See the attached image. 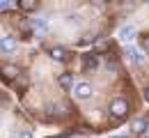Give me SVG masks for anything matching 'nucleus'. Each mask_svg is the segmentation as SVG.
<instances>
[{
  "instance_id": "f257e3e1",
  "label": "nucleus",
  "mask_w": 149,
  "mask_h": 138,
  "mask_svg": "<svg viewBox=\"0 0 149 138\" xmlns=\"http://www.w3.org/2000/svg\"><path fill=\"white\" fill-rule=\"evenodd\" d=\"M126 113H129V104H126V99L117 97V99H112V101H110V115H112V118H124Z\"/></svg>"
},
{
  "instance_id": "f03ea898",
  "label": "nucleus",
  "mask_w": 149,
  "mask_h": 138,
  "mask_svg": "<svg viewBox=\"0 0 149 138\" xmlns=\"http://www.w3.org/2000/svg\"><path fill=\"white\" fill-rule=\"evenodd\" d=\"M92 85L90 83H76L74 85V97L76 99H80V101H85V99H90L92 97Z\"/></svg>"
},
{
  "instance_id": "7ed1b4c3",
  "label": "nucleus",
  "mask_w": 149,
  "mask_h": 138,
  "mask_svg": "<svg viewBox=\"0 0 149 138\" xmlns=\"http://www.w3.org/2000/svg\"><path fill=\"white\" fill-rule=\"evenodd\" d=\"M124 53H126L129 62H133V64H142V62H145V58H142V51H140V48H135V46H131V44H126Z\"/></svg>"
},
{
  "instance_id": "20e7f679",
  "label": "nucleus",
  "mask_w": 149,
  "mask_h": 138,
  "mask_svg": "<svg viewBox=\"0 0 149 138\" xmlns=\"http://www.w3.org/2000/svg\"><path fill=\"white\" fill-rule=\"evenodd\" d=\"M96 55H92V53H87V55H83V74H90V71H94L96 69Z\"/></svg>"
},
{
  "instance_id": "39448f33",
  "label": "nucleus",
  "mask_w": 149,
  "mask_h": 138,
  "mask_svg": "<svg viewBox=\"0 0 149 138\" xmlns=\"http://www.w3.org/2000/svg\"><path fill=\"white\" fill-rule=\"evenodd\" d=\"M0 74L7 81H14L19 76V67H16V64H2V67H0Z\"/></svg>"
},
{
  "instance_id": "423d86ee",
  "label": "nucleus",
  "mask_w": 149,
  "mask_h": 138,
  "mask_svg": "<svg viewBox=\"0 0 149 138\" xmlns=\"http://www.w3.org/2000/svg\"><path fill=\"white\" fill-rule=\"evenodd\" d=\"M0 51H5V53L16 51V39L14 37H0Z\"/></svg>"
},
{
  "instance_id": "0eeeda50",
  "label": "nucleus",
  "mask_w": 149,
  "mask_h": 138,
  "mask_svg": "<svg viewBox=\"0 0 149 138\" xmlns=\"http://www.w3.org/2000/svg\"><path fill=\"white\" fill-rule=\"evenodd\" d=\"M147 120H142V118H138V120H133V124H131V131L133 134H145V129H147Z\"/></svg>"
},
{
  "instance_id": "6e6552de",
  "label": "nucleus",
  "mask_w": 149,
  "mask_h": 138,
  "mask_svg": "<svg viewBox=\"0 0 149 138\" xmlns=\"http://www.w3.org/2000/svg\"><path fill=\"white\" fill-rule=\"evenodd\" d=\"M119 39L124 41V44H131V39H133V25H124L119 30Z\"/></svg>"
},
{
  "instance_id": "1a4fd4ad",
  "label": "nucleus",
  "mask_w": 149,
  "mask_h": 138,
  "mask_svg": "<svg viewBox=\"0 0 149 138\" xmlns=\"http://www.w3.org/2000/svg\"><path fill=\"white\" fill-rule=\"evenodd\" d=\"M57 85H60V88H64V90H67V88H71V85H74V74H60Z\"/></svg>"
},
{
  "instance_id": "9d476101",
  "label": "nucleus",
  "mask_w": 149,
  "mask_h": 138,
  "mask_svg": "<svg viewBox=\"0 0 149 138\" xmlns=\"http://www.w3.org/2000/svg\"><path fill=\"white\" fill-rule=\"evenodd\" d=\"M51 58L57 60V62H62V60L67 58V51H64L62 46H55V48H51Z\"/></svg>"
},
{
  "instance_id": "9b49d317",
  "label": "nucleus",
  "mask_w": 149,
  "mask_h": 138,
  "mask_svg": "<svg viewBox=\"0 0 149 138\" xmlns=\"http://www.w3.org/2000/svg\"><path fill=\"white\" fill-rule=\"evenodd\" d=\"M19 7L23 12H32V9H37V0H19Z\"/></svg>"
},
{
  "instance_id": "f8f14e48",
  "label": "nucleus",
  "mask_w": 149,
  "mask_h": 138,
  "mask_svg": "<svg viewBox=\"0 0 149 138\" xmlns=\"http://www.w3.org/2000/svg\"><path fill=\"white\" fill-rule=\"evenodd\" d=\"M32 30H35V32H44V30H46V21L44 19H32Z\"/></svg>"
},
{
  "instance_id": "ddd939ff",
  "label": "nucleus",
  "mask_w": 149,
  "mask_h": 138,
  "mask_svg": "<svg viewBox=\"0 0 149 138\" xmlns=\"http://www.w3.org/2000/svg\"><path fill=\"white\" fill-rule=\"evenodd\" d=\"M142 46H145V51L149 53V37H145V39H142Z\"/></svg>"
},
{
  "instance_id": "4468645a",
  "label": "nucleus",
  "mask_w": 149,
  "mask_h": 138,
  "mask_svg": "<svg viewBox=\"0 0 149 138\" xmlns=\"http://www.w3.org/2000/svg\"><path fill=\"white\" fill-rule=\"evenodd\" d=\"M19 138H32V134H30V131H23V134H21Z\"/></svg>"
},
{
  "instance_id": "2eb2a0df",
  "label": "nucleus",
  "mask_w": 149,
  "mask_h": 138,
  "mask_svg": "<svg viewBox=\"0 0 149 138\" xmlns=\"http://www.w3.org/2000/svg\"><path fill=\"white\" fill-rule=\"evenodd\" d=\"M7 5H9L7 0H0V9H7Z\"/></svg>"
},
{
  "instance_id": "dca6fc26",
  "label": "nucleus",
  "mask_w": 149,
  "mask_h": 138,
  "mask_svg": "<svg viewBox=\"0 0 149 138\" xmlns=\"http://www.w3.org/2000/svg\"><path fill=\"white\" fill-rule=\"evenodd\" d=\"M142 138H149V124H147V129H145V134H142Z\"/></svg>"
},
{
  "instance_id": "f3484780",
  "label": "nucleus",
  "mask_w": 149,
  "mask_h": 138,
  "mask_svg": "<svg viewBox=\"0 0 149 138\" xmlns=\"http://www.w3.org/2000/svg\"><path fill=\"white\" fill-rule=\"evenodd\" d=\"M145 99H147V101H149V88H147V90H145Z\"/></svg>"
},
{
  "instance_id": "a211bd4d",
  "label": "nucleus",
  "mask_w": 149,
  "mask_h": 138,
  "mask_svg": "<svg viewBox=\"0 0 149 138\" xmlns=\"http://www.w3.org/2000/svg\"><path fill=\"white\" fill-rule=\"evenodd\" d=\"M110 138H126V136H110Z\"/></svg>"
},
{
  "instance_id": "6ab92c4d",
  "label": "nucleus",
  "mask_w": 149,
  "mask_h": 138,
  "mask_svg": "<svg viewBox=\"0 0 149 138\" xmlns=\"http://www.w3.org/2000/svg\"><path fill=\"white\" fill-rule=\"evenodd\" d=\"M57 138H69V136H57Z\"/></svg>"
}]
</instances>
